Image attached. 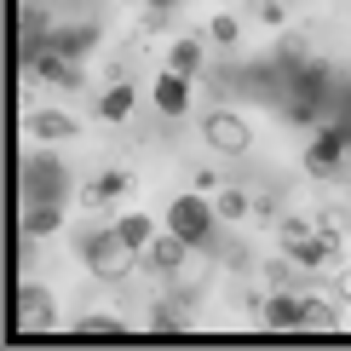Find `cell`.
<instances>
[{"label": "cell", "mask_w": 351, "mask_h": 351, "mask_svg": "<svg viewBox=\"0 0 351 351\" xmlns=\"http://www.w3.org/2000/svg\"><path fill=\"white\" fill-rule=\"evenodd\" d=\"M276 242L294 265H334L340 259V230L334 225H311V219H282L276 225Z\"/></svg>", "instance_id": "6da1fadb"}, {"label": "cell", "mask_w": 351, "mask_h": 351, "mask_svg": "<svg viewBox=\"0 0 351 351\" xmlns=\"http://www.w3.org/2000/svg\"><path fill=\"white\" fill-rule=\"evenodd\" d=\"M138 254H144V247L127 242L121 230H93V237L81 242V259H86V271H93L98 282H121V276H133Z\"/></svg>", "instance_id": "7a4b0ae2"}, {"label": "cell", "mask_w": 351, "mask_h": 351, "mask_svg": "<svg viewBox=\"0 0 351 351\" xmlns=\"http://www.w3.org/2000/svg\"><path fill=\"white\" fill-rule=\"evenodd\" d=\"M213 219H219V213H213L202 196H179V202L167 208V230H179L190 247H213Z\"/></svg>", "instance_id": "3957f363"}, {"label": "cell", "mask_w": 351, "mask_h": 351, "mask_svg": "<svg viewBox=\"0 0 351 351\" xmlns=\"http://www.w3.org/2000/svg\"><path fill=\"white\" fill-rule=\"evenodd\" d=\"M346 127H323L317 133V144L305 150V173L311 179H346Z\"/></svg>", "instance_id": "277c9868"}, {"label": "cell", "mask_w": 351, "mask_h": 351, "mask_svg": "<svg viewBox=\"0 0 351 351\" xmlns=\"http://www.w3.org/2000/svg\"><path fill=\"white\" fill-rule=\"evenodd\" d=\"M69 196V179L52 156H29L23 162V202H64Z\"/></svg>", "instance_id": "5b68a950"}, {"label": "cell", "mask_w": 351, "mask_h": 351, "mask_svg": "<svg viewBox=\"0 0 351 351\" xmlns=\"http://www.w3.org/2000/svg\"><path fill=\"white\" fill-rule=\"evenodd\" d=\"M202 138H208L213 150H225V156H247V144H254V127H247L237 110H213L208 121H202Z\"/></svg>", "instance_id": "8992f818"}, {"label": "cell", "mask_w": 351, "mask_h": 351, "mask_svg": "<svg viewBox=\"0 0 351 351\" xmlns=\"http://www.w3.org/2000/svg\"><path fill=\"white\" fill-rule=\"evenodd\" d=\"M317 110H323V69L305 64L294 75V93H288V121H317Z\"/></svg>", "instance_id": "52a82bcc"}, {"label": "cell", "mask_w": 351, "mask_h": 351, "mask_svg": "<svg viewBox=\"0 0 351 351\" xmlns=\"http://www.w3.org/2000/svg\"><path fill=\"white\" fill-rule=\"evenodd\" d=\"M18 334H52V294L40 282L18 288Z\"/></svg>", "instance_id": "ba28073f"}, {"label": "cell", "mask_w": 351, "mask_h": 351, "mask_svg": "<svg viewBox=\"0 0 351 351\" xmlns=\"http://www.w3.org/2000/svg\"><path fill=\"white\" fill-rule=\"evenodd\" d=\"M29 69H35L40 81L64 86V93H75V86H81V64H75L69 52H58V47H40L35 58H29Z\"/></svg>", "instance_id": "9c48e42d"}, {"label": "cell", "mask_w": 351, "mask_h": 351, "mask_svg": "<svg viewBox=\"0 0 351 351\" xmlns=\"http://www.w3.org/2000/svg\"><path fill=\"white\" fill-rule=\"evenodd\" d=\"M190 254H196V247H190L179 230H167V237H150V242H144V265H150L156 276H173Z\"/></svg>", "instance_id": "30bf717a"}, {"label": "cell", "mask_w": 351, "mask_h": 351, "mask_svg": "<svg viewBox=\"0 0 351 351\" xmlns=\"http://www.w3.org/2000/svg\"><path fill=\"white\" fill-rule=\"evenodd\" d=\"M300 294H294V288H276V294L265 300V311H259V323H265V328H300Z\"/></svg>", "instance_id": "8fae6325"}, {"label": "cell", "mask_w": 351, "mask_h": 351, "mask_svg": "<svg viewBox=\"0 0 351 351\" xmlns=\"http://www.w3.org/2000/svg\"><path fill=\"white\" fill-rule=\"evenodd\" d=\"M23 133H29V138L58 144V138H75V121H69V115H58V110H35V115L23 121Z\"/></svg>", "instance_id": "7c38bea8"}, {"label": "cell", "mask_w": 351, "mask_h": 351, "mask_svg": "<svg viewBox=\"0 0 351 351\" xmlns=\"http://www.w3.org/2000/svg\"><path fill=\"white\" fill-rule=\"evenodd\" d=\"M52 230H64V208L58 202H29L23 208V237H52Z\"/></svg>", "instance_id": "4fadbf2b"}, {"label": "cell", "mask_w": 351, "mask_h": 351, "mask_svg": "<svg viewBox=\"0 0 351 351\" xmlns=\"http://www.w3.org/2000/svg\"><path fill=\"white\" fill-rule=\"evenodd\" d=\"M156 104H162V115H184L190 110V81L184 75H156Z\"/></svg>", "instance_id": "5bb4252c"}, {"label": "cell", "mask_w": 351, "mask_h": 351, "mask_svg": "<svg viewBox=\"0 0 351 351\" xmlns=\"http://www.w3.org/2000/svg\"><path fill=\"white\" fill-rule=\"evenodd\" d=\"M47 47L69 52V58H86V52L98 47V23H69V29H58V35L47 40Z\"/></svg>", "instance_id": "9a60e30c"}, {"label": "cell", "mask_w": 351, "mask_h": 351, "mask_svg": "<svg viewBox=\"0 0 351 351\" xmlns=\"http://www.w3.org/2000/svg\"><path fill=\"white\" fill-rule=\"evenodd\" d=\"M167 69L173 75H202V40L196 35H184V40H173V52H167Z\"/></svg>", "instance_id": "2e32d148"}, {"label": "cell", "mask_w": 351, "mask_h": 351, "mask_svg": "<svg viewBox=\"0 0 351 351\" xmlns=\"http://www.w3.org/2000/svg\"><path fill=\"white\" fill-rule=\"evenodd\" d=\"M18 29H23V64H29V58H35V52L52 40V35H47V12H40V6H23Z\"/></svg>", "instance_id": "e0dca14e"}, {"label": "cell", "mask_w": 351, "mask_h": 351, "mask_svg": "<svg viewBox=\"0 0 351 351\" xmlns=\"http://www.w3.org/2000/svg\"><path fill=\"white\" fill-rule=\"evenodd\" d=\"M127 190H133V173H104V179H93V184H86V196H81V202H93V208H104V202L127 196Z\"/></svg>", "instance_id": "ac0fdd59"}, {"label": "cell", "mask_w": 351, "mask_h": 351, "mask_svg": "<svg viewBox=\"0 0 351 351\" xmlns=\"http://www.w3.org/2000/svg\"><path fill=\"white\" fill-rule=\"evenodd\" d=\"M300 328H323V334H334V328H340V305H328V300H305V305H300Z\"/></svg>", "instance_id": "d6986e66"}, {"label": "cell", "mask_w": 351, "mask_h": 351, "mask_svg": "<svg viewBox=\"0 0 351 351\" xmlns=\"http://www.w3.org/2000/svg\"><path fill=\"white\" fill-rule=\"evenodd\" d=\"M121 334H127L121 317H81L75 323V340H121Z\"/></svg>", "instance_id": "ffe728a7"}, {"label": "cell", "mask_w": 351, "mask_h": 351, "mask_svg": "<svg viewBox=\"0 0 351 351\" xmlns=\"http://www.w3.org/2000/svg\"><path fill=\"white\" fill-rule=\"evenodd\" d=\"M127 110H133V86L127 81H115L104 98H98V115H104V121H127Z\"/></svg>", "instance_id": "44dd1931"}, {"label": "cell", "mask_w": 351, "mask_h": 351, "mask_svg": "<svg viewBox=\"0 0 351 351\" xmlns=\"http://www.w3.org/2000/svg\"><path fill=\"white\" fill-rule=\"evenodd\" d=\"M247 208H254V202H247V190H237V184L219 190V202H213V213H219V219H242Z\"/></svg>", "instance_id": "7402d4cb"}, {"label": "cell", "mask_w": 351, "mask_h": 351, "mask_svg": "<svg viewBox=\"0 0 351 351\" xmlns=\"http://www.w3.org/2000/svg\"><path fill=\"white\" fill-rule=\"evenodd\" d=\"M115 230H121L127 242H138V247H144V242L156 237V219H150V213H127V219H121V225H115Z\"/></svg>", "instance_id": "603a6c76"}, {"label": "cell", "mask_w": 351, "mask_h": 351, "mask_svg": "<svg viewBox=\"0 0 351 351\" xmlns=\"http://www.w3.org/2000/svg\"><path fill=\"white\" fill-rule=\"evenodd\" d=\"M208 35L219 40V47H237V35H242V23H237V18H225V12H219V18L208 23Z\"/></svg>", "instance_id": "cb8c5ba5"}, {"label": "cell", "mask_w": 351, "mask_h": 351, "mask_svg": "<svg viewBox=\"0 0 351 351\" xmlns=\"http://www.w3.org/2000/svg\"><path fill=\"white\" fill-rule=\"evenodd\" d=\"M265 276H271V288H288V282H294V271H288L282 259H276V265H265Z\"/></svg>", "instance_id": "d4e9b609"}, {"label": "cell", "mask_w": 351, "mask_h": 351, "mask_svg": "<svg viewBox=\"0 0 351 351\" xmlns=\"http://www.w3.org/2000/svg\"><path fill=\"white\" fill-rule=\"evenodd\" d=\"M334 300H340V305H351V265L334 276Z\"/></svg>", "instance_id": "484cf974"}, {"label": "cell", "mask_w": 351, "mask_h": 351, "mask_svg": "<svg viewBox=\"0 0 351 351\" xmlns=\"http://www.w3.org/2000/svg\"><path fill=\"white\" fill-rule=\"evenodd\" d=\"M259 18H265V23H282V0H259Z\"/></svg>", "instance_id": "4316f807"}, {"label": "cell", "mask_w": 351, "mask_h": 351, "mask_svg": "<svg viewBox=\"0 0 351 351\" xmlns=\"http://www.w3.org/2000/svg\"><path fill=\"white\" fill-rule=\"evenodd\" d=\"M340 328H346V334H351V305H340Z\"/></svg>", "instance_id": "83f0119b"}, {"label": "cell", "mask_w": 351, "mask_h": 351, "mask_svg": "<svg viewBox=\"0 0 351 351\" xmlns=\"http://www.w3.org/2000/svg\"><path fill=\"white\" fill-rule=\"evenodd\" d=\"M150 6H162V12H173V6H179V0H150Z\"/></svg>", "instance_id": "f1b7e54d"}]
</instances>
